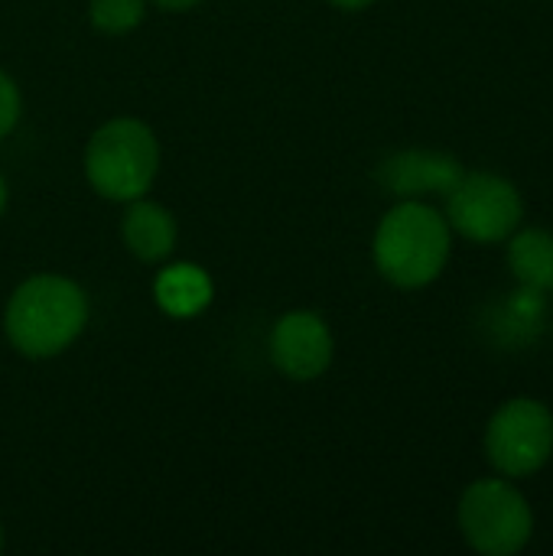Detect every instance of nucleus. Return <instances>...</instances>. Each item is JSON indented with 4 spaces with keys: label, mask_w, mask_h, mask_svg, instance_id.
Masks as SVG:
<instances>
[{
    "label": "nucleus",
    "mask_w": 553,
    "mask_h": 556,
    "mask_svg": "<svg viewBox=\"0 0 553 556\" xmlns=\"http://www.w3.org/2000/svg\"><path fill=\"white\" fill-rule=\"evenodd\" d=\"M212 277L199 264H169L153 280L156 306L173 319H192L212 303Z\"/></svg>",
    "instance_id": "9d476101"
},
{
    "label": "nucleus",
    "mask_w": 553,
    "mask_h": 556,
    "mask_svg": "<svg viewBox=\"0 0 553 556\" xmlns=\"http://www.w3.org/2000/svg\"><path fill=\"white\" fill-rule=\"evenodd\" d=\"M20 111H23V101H20V88L16 81L0 68V140L16 127L20 121Z\"/></svg>",
    "instance_id": "4468645a"
},
{
    "label": "nucleus",
    "mask_w": 553,
    "mask_h": 556,
    "mask_svg": "<svg viewBox=\"0 0 553 556\" xmlns=\"http://www.w3.org/2000/svg\"><path fill=\"white\" fill-rule=\"evenodd\" d=\"M88 323L85 290L59 274L23 280L7 303V339L26 358H52L65 352Z\"/></svg>",
    "instance_id": "f03ea898"
},
{
    "label": "nucleus",
    "mask_w": 553,
    "mask_h": 556,
    "mask_svg": "<svg viewBox=\"0 0 553 556\" xmlns=\"http://www.w3.org/2000/svg\"><path fill=\"white\" fill-rule=\"evenodd\" d=\"M3 208H7V179L0 176V215H3Z\"/></svg>",
    "instance_id": "f3484780"
},
{
    "label": "nucleus",
    "mask_w": 553,
    "mask_h": 556,
    "mask_svg": "<svg viewBox=\"0 0 553 556\" xmlns=\"http://www.w3.org/2000/svg\"><path fill=\"white\" fill-rule=\"evenodd\" d=\"M486 456L505 479L541 472L553 456V410L538 397L505 401L486 427Z\"/></svg>",
    "instance_id": "423d86ee"
},
{
    "label": "nucleus",
    "mask_w": 553,
    "mask_h": 556,
    "mask_svg": "<svg viewBox=\"0 0 553 556\" xmlns=\"http://www.w3.org/2000/svg\"><path fill=\"white\" fill-rule=\"evenodd\" d=\"M450 248L453 228L447 215L424 199H401L388 208L372 241L378 274L401 290L433 283L450 261Z\"/></svg>",
    "instance_id": "f257e3e1"
},
{
    "label": "nucleus",
    "mask_w": 553,
    "mask_h": 556,
    "mask_svg": "<svg viewBox=\"0 0 553 556\" xmlns=\"http://www.w3.org/2000/svg\"><path fill=\"white\" fill-rule=\"evenodd\" d=\"M150 3H156L160 10L179 13V10H192V7H196V3H202V0H150Z\"/></svg>",
    "instance_id": "2eb2a0df"
},
{
    "label": "nucleus",
    "mask_w": 553,
    "mask_h": 556,
    "mask_svg": "<svg viewBox=\"0 0 553 556\" xmlns=\"http://www.w3.org/2000/svg\"><path fill=\"white\" fill-rule=\"evenodd\" d=\"M544 319H548L544 293L521 287L518 293H512V300L499 303L492 329H495L502 349H521L544 332Z\"/></svg>",
    "instance_id": "9b49d317"
},
{
    "label": "nucleus",
    "mask_w": 553,
    "mask_h": 556,
    "mask_svg": "<svg viewBox=\"0 0 553 556\" xmlns=\"http://www.w3.org/2000/svg\"><path fill=\"white\" fill-rule=\"evenodd\" d=\"M143 13H147V0H91L88 3L91 26L108 36L137 29L143 23Z\"/></svg>",
    "instance_id": "ddd939ff"
},
{
    "label": "nucleus",
    "mask_w": 553,
    "mask_h": 556,
    "mask_svg": "<svg viewBox=\"0 0 553 556\" xmlns=\"http://www.w3.org/2000/svg\"><path fill=\"white\" fill-rule=\"evenodd\" d=\"M332 7H339V10H365V7H372L375 0H329Z\"/></svg>",
    "instance_id": "dca6fc26"
},
{
    "label": "nucleus",
    "mask_w": 553,
    "mask_h": 556,
    "mask_svg": "<svg viewBox=\"0 0 553 556\" xmlns=\"http://www.w3.org/2000/svg\"><path fill=\"white\" fill-rule=\"evenodd\" d=\"M443 199L450 228L473 244H502L521 228L525 218V199L518 186L486 169L463 173Z\"/></svg>",
    "instance_id": "39448f33"
},
{
    "label": "nucleus",
    "mask_w": 553,
    "mask_h": 556,
    "mask_svg": "<svg viewBox=\"0 0 553 556\" xmlns=\"http://www.w3.org/2000/svg\"><path fill=\"white\" fill-rule=\"evenodd\" d=\"M160 173L156 134L137 117L101 124L85 147V176L91 189L111 202L143 199Z\"/></svg>",
    "instance_id": "7ed1b4c3"
},
{
    "label": "nucleus",
    "mask_w": 553,
    "mask_h": 556,
    "mask_svg": "<svg viewBox=\"0 0 553 556\" xmlns=\"http://www.w3.org/2000/svg\"><path fill=\"white\" fill-rule=\"evenodd\" d=\"M0 547H3V528H0Z\"/></svg>",
    "instance_id": "a211bd4d"
},
{
    "label": "nucleus",
    "mask_w": 553,
    "mask_h": 556,
    "mask_svg": "<svg viewBox=\"0 0 553 556\" xmlns=\"http://www.w3.org/2000/svg\"><path fill=\"white\" fill-rule=\"evenodd\" d=\"M176 235H179V228H176V218L169 208L147 202V199L127 202V212L121 222V238L137 261H143V264L166 261L176 248Z\"/></svg>",
    "instance_id": "1a4fd4ad"
},
{
    "label": "nucleus",
    "mask_w": 553,
    "mask_h": 556,
    "mask_svg": "<svg viewBox=\"0 0 553 556\" xmlns=\"http://www.w3.org/2000/svg\"><path fill=\"white\" fill-rule=\"evenodd\" d=\"M508 267L521 287L548 293L553 283V235L548 228H521L508 235Z\"/></svg>",
    "instance_id": "f8f14e48"
},
{
    "label": "nucleus",
    "mask_w": 553,
    "mask_h": 556,
    "mask_svg": "<svg viewBox=\"0 0 553 556\" xmlns=\"http://www.w3.org/2000/svg\"><path fill=\"white\" fill-rule=\"evenodd\" d=\"M463 173L466 169L453 153L411 147L385 156L375 176L398 199H427V195H447Z\"/></svg>",
    "instance_id": "6e6552de"
},
{
    "label": "nucleus",
    "mask_w": 553,
    "mask_h": 556,
    "mask_svg": "<svg viewBox=\"0 0 553 556\" xmlns=\"http://www.w3.org/2000/svg\"><path fill=\"white\" fill-rule=\"evenodd\" d=\"M336 342L319 313H284L271 329V362L290 381H316L332 365Z\"/></svg>",
    "instance_id": "0eeeda50"
},
{
    "label": "nucleus",
    "mask_w": 553,
    "mask_h": 556,
    "mask_svg": "<svg viewBox=\"0 0 553 556\" xmlns=\"http://www.w3.org/2000/svg\"><path fill=\"white\" fill-rule=\"evenodd\" d=\"M551 303H553V283H551Z\"/></svg>",
    "instance_id": "6ab92c4d"
},
{
    "label": "nucleus",
    "mask_w": 553,
    "mask_h": 556,
    "mask_svg": "<svg viewBox=\"0 0 553 556\" xmlns=\"http://www.w3.org/2000/svg\"><path fill=\"white\" fill-rule=\"evenodd\" d=\"M460 531L476 554L515 556L531 544L535 511L505 476L479 479L460 498Z\"/></svg>",
    "instance_id": "20e7f679"
}]
</instances>
